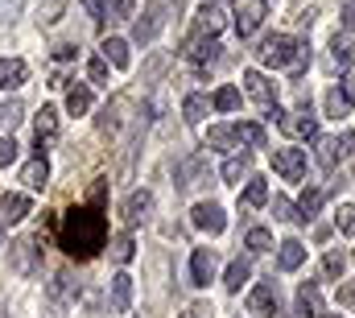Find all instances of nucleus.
<instances>
[{
  "instance_id": "obj_11",
  "label": "nucleus",
  "mask_w": 355,
  "mask_h": 318,
  "mask_svg": "<svg viewBox=\"0 0 355 318\" xmlns=\"http://www.w3.org/2000/svg\"><path fill=\"white\" fill-rule=\"evenodd\" d=\"M272 169H277L281 178L297 182V178H306V153H302V149H277V153H272Z\"/></svg>"
},
{
  "instance_id": "obj_13",
  "label": "nucleus",
  "mask_w": 355,
  "mask_h": 318,
  "mask_svg": "<svg viewBox=\"0 0 355 318\" xmlns=\"http://www.w3.org/2000/svg\"><path fill=\"white\" fill-rule=\"evenodd\" d=\"M29 207H33V203H29V194L8 190V194L0 199V224H4V228H8V224H21V219L29 215Z\"/></svg>"
},
{
  "instance_id": "obj_41",
  "label": "nucleus",
  "mask_w": 355,
  "mask_h": 318,
  "mask_svg": "<svg viewBox=\"0 0 355 318\" xmlns=\"http://www.w3.org/2000/svg\"><path fill=\"white\" fill-rule=\"evenodd\" d=\"M244 244H248L252 252H268V248H272V232H268V228H252Z\"/></svg>"
},
{
  "instance_id": "obj_46",
  "label": "nucleus",
  "mask_w": 355,
  "mask_h": 318,
  "mask_svg": "<svg viewBox=\"0 0 355 318\" xmlns=\"http://www.w3.org/2000/svg\"><path fill=\"white\" fill-rule=\"evenodd\" d=\"M25 12V0H0V25H8V21H17Z\"/></svg>"
},
{
  "instance_id": "obj_37",
  "label": "nucleus",
  "mask_w": 355,
  "mask_h": 318,
  "mask_svg": "<svg viewBox=\"0 0 355 318\" xmlns=\"http://www.w3.org/2000/svg\"><path fill=\"white\" fill-rule=\"evenodd\" d=\"M182 116H186L190 124H198V120L207 116V99H202V95H186V103H182Z\"/></svg>"
},
{
  "instance_id": "obj_44",
  "label": "nucleus",
  "mask_w": 355,
  "mask_h": 318,
  "mask_svg": "<svg viewBox=\"0 0 355 318\" xmlns=\"http://www.w3.org/2000/svg\"><path fill=\"white\" fill-rule=\"evenodd\" d=\"M103 12L116 17V21H128L132 17V0H103Z\"/></svg>"
},
{
  "instance_id": "obj_2",
  "label": "nucleus",
  "mask_w": 355,
  "mask_h": 318,
  "mask_svg": "<svg viewBox=\"0 0 355 318\" xmlns=\"http://www.w3.org/2000/svg\"><path fill=\"white\" fill-rule=\"evenodd\" d=\"M261 62L272 67V71H281V67L302 71V67H310V46L297 42V37H289V33H272V37H265V46H261Z\"/></svg>"
},
{
  "instance_id": "obj_6",
  "label": "nucleus",
  "mask_w": 355,
  "mask_h": 318,
  "mask_svg": "<svg viewBox=\"0 0 355 318\" xmlns=\"http://www.w3.org/2000/svg\"><path fill=\"white\" fill-rule=\"evenodd\" d=\"M33 137H37V158H46V149H54V141H58V108H54V103H46V108L37 112Z\"/></svg>"
},
{
  "instance_id": "obj_33",
  "label": "nucleus",
  "mask_w": 355,
  "mask_h": 318,
  "mask_svg": "<svg viewBox=\"0 0 355 318\" xmlns=\"http://www.w3.org/2000/svg\"><path fill=\"white\" fill-rule=\"evenodd\" d=\"M236 133V141H244L248 149H265V128L261 124H240V128H232Z\"/></svg>"
},
{
  "instance_id": "obj_15",
  "label": "nucleus",
  "mask_w": 355,
  "mask_h": 318,
  "mask_svg": "<svg viewBox=\"0 0 355 318\" xmlns=\"http://www.w3.org/2000/svg\"><path fill=\"white\" fill-rule=\"evenodd\" d=\"M215 277V252L211 248H194L190 256V285H207Z\"/></svg>"
},
{
  "instance_id": "obj_47",
  "label": "nucleus",
  "mask_w": 355,
  "mask_h": 318,
  "mask_svg": "<svg viewBox=\"0 0 355 318\" xmlns=\"http://www.w3.org/2000/svg\"><path fill=\"white\" fill-rule=\"evenodd\" d=\"M87 79L99 83V87H107V62H103V58H91L87 62Z\"/></svg>"
},
{
  "instance_id": "obj_57",
  "label": "nucleus",
  "mask_w": 355,
  "mask_h": 318,
  "mask_svg": "<svg viewBox=\"0 0 355 318\" xmlns=\"http://www.w3.org/2000/svg\"><path fill=\"white\" fill-rule=\"evenodd\" d=\"M331 318H339V315H331Z\"/></svg>"
},
{
  "instance_id": "obj_12",
  "label": "nucleus",
  "mask_w": 355,
  "mask_h": 318,
  "mask_svg": "<svg viewBox=\"0 0 355 318\" xmlns=\"http://www.w3.org/2000/svg\"><path fill=\"white\" fill-rule=\"evenodd\" d=\"M244 91H248L257 103H265V108L277 103V83L268 79L265 71H244Z\"/></svg>"
},
{
  "instance_id": "obj_53",
  "label": "nucleus",
  "mask_w": 355,
  "mask_h": 318,
  "mask_svg": "<svg viewBox=\"0 0 355 318\" xmlns=\"http://www.w3.org/2000/svg\"><path fill=\"white\" fill-rule=\"evenodd\" d=\"M54 58H58V62H71V58H75V46H58Z\"/></svg>"
},
{
  "instance_id": "obj_38",
  "label": "nucleus",
  "mask_w": 355,
  "mask_h": 318,
  "mask_svg": "<svg viewBox=\"0 0 355 318\" xmlns=\"http://www.w3.org/2000/svg\"><path fill=\"white\" fill-rule=\"evenodd\" d=\"M272 219H281V224H293V219H297V207H293L285 194H272Z\"/></svg>"
},
{
  "instance_id": "obj_34",
  "label": "nucleus",
  "mask_w": 355,
  "mask_h": 318,
  "mask_svg": "<svg viewBox=\"0 0 355 318\" xmlns=\"http://www.w3.org/2000/svg\"><path fill=\"white\" fill-rule=\"evenodd\" d=\"M248 273H252V269H248V260H232V265H227V277H223V285L236 294V290L248 281Z\"/></svg>"
},
{
  "instance_id": "obj_45",
  "label": "nucleus",
  "mask_w": 355,
  "mask_h": 318,
  "mask_svg": "<svg viewBox=\"0 0 355 318\" xmlns=\"http://www.w3.org/2000/svg\"><path fill=\"white\" fill-rule=\"evenodd\" d=\"M343 265H347V260H343V252H327V260H322V269H327V277H331V281H339V277H343Z\"/></svg>"
},
{
  "instance_id": "obj_22",
  "label": "nucleus",
  "mask_w": 355,
  "mask_h": 318,
  "mask_svg": "<svg viewBox=\"0 0 355 318\" xmlns=\"http://www.w3.org/2000/svg\"><path fill=\"white\" fill-rule=\"evenodd\" d=\"M99 50H103L99 58H103V62H112L116 71H124V67H128V42H124V37H107Z\"/></svg>"
},
{
  "instance_id": "obj_50",
  "label": "nucleus",
  "mask_w": 355,
  "mask_h": 318,
  "mask_svg": "<svg viewBox=\"0 0 355 318\" xmlns=\"http://www.w3.org/2000/svg\"><path fill=\"white\" fill-rule=\"evenodd\" d=\"M83 4H87V12H91V21H95V25L107 17V12H103V0H83Z\"/></svg>"
},
{
  "instance_id": "obj_39",
  "label": "nucleus",
  "mask_w": 355,
  "mask_h": 318,
  "mask_svg": "<svg viewBox=\"0 0 355 318\" xmlns=\"http://www.w3.org/2000/svg\"><path fill=\"white\" fill-rule=\"evenodd\" d=\"M198 178H207V161H202V158H190L186 165H182V186H194Z\"/></svg>"
},
{
  "instance_id": "obj_7",
  "label": "nucleus",
  "mask_w": 355,
  "mask_h": 318,
  "mask_svg": "<svg viewBox=\"0 0 355 318\" xmlns=\"http://www.w3.org/2000/svg\"><path fill=\"white\" fill-rule=\"evenodd\" d=\"M248 315H257V318L281 315V298H277V285H272V281H261V285L248 294Z\"/></svg>"
},
{
  "instance_id": "obj_9",
  "label": "nucleus",
  "mask_w": 355,
  "mask_h": 318,
  "mask_svg": "<svg viewBox=\"0 0 355 318\" xmlns=\"http://www.w3.org/2000/svg\"><path fill=\"white\" fill-rule=\"evenodd\" d=\"M162 25H166V4H153V8H145L141 12V21L132 25V42H153L157 33H162Z\"/></svg>"
},
{
  "instance_id": "obj_4",
  "label": "nucleus",
  "mask_w": 355,
  "mask_h": 318,
  "mask_svg": "<svg viewBox=\"0 0 355 318\" xmlns=\"http://www.w3.org/2000/svg\"><path fill=\"white\" fill-rule=\"evenodd\" d=\"M8 269L17 277H37L42 273V248H33V240H12L8 244Z\"/></svg>"
},
{
  "instance_id": "obj_28",
  "label": "nucleus",
  "mask_w": 355,
  "mask_h": 318,
  "mask_svg": "<svg viewBox=\"0 0 355 318\" xmlns=\"http://www.w3.org/2000/svg\"><path fill=\"white\" fill-rule=\"evenodd\" d=\"M347 112H352V95H347L343 87H331V91H327V116L343 120Z\"/></svg>"
},
{
  "instance_id": "obj_49",
  "label": "nucleus",
  "mask_w": 355,
  "mask_h": 318,
  "mask_svg": "<svg viewBox=\"0 0 355 318\" xmlns=\"http://www.w3.org/2000/svg\"><path fill=\"white\" fill-rule=\"evenodd\" d=\"M343 29L355 33V0H343Z\"/></svg>"
},
{
  "instance_id": "obj_40",
  "label": "nucleus",
  "mask_w": 355,
  "mask_h": 318,
  "mask_svg": "<svg viewBox=\"0 0 355 318\" xmlns=\"http://www.w3.org/2000/svg\"><path fill=\"white\" fill-rule=\"evenodd\" d=\"M207 145H211V149H227V145H236V133L223 128V124H219V128H207Z\"/></svg>"
},
{
  "instance_id": "obj_16",
  "label": "nucleus",
  "mask_w": 355,
  "mask_h": 318,
  "mask_svg": "<svg viewBox=\"0 0 355 318\" xmlns=\"http://www.w3.org/2000/svg\"><path fill=\"white\" fill-rule=\"evenodd\" d=\"M223 25H227V12H223L215 0H207V4L198 8V33H202V37H215Z\"/></svg>"
},
{
  "instance_id": "obj_56",
  "label": "nucleus",
  "mask_w": 355,
  "mask_h": 318,
  "mask_svg": "<svg viewBox=\"0 0 355 318\" xmlns=\"http://www.w3.org/2000/svg\"><path fill=\"white\" fill-rule=\"evenodd\" d=\"M0 240H4V224H0Z\"/></svg>"
},
{
  "instance_id": "obj_43",
  "label": "nucleus",
  "mask_w": 355,
  "mask_h": 318,
  "mask_svg": "<svg viewBox=\"0 0 355 318\" xmlns=\"http://www.w3.org/2000/svg\"><path fill=\"white\" fill-rule=\"evenodd\" d=\"M62 8H67L62 0H46V4H42V17H37V21H42V25H58V21H62Z\"/></svg>"
},
{
  "instance_id": "obj_52",
  "label": "nucleus",
  "mask_w": 355,
  "mask_h": 318,
  "mask_svg": "<svg viewBox=\"0 0 355 318\" xmlns=\"http://www.w3.org/2000/svg\"><path fill=\"white\" fill-rule=\"evenodd\" d=\"M314 17H318V8H302V12H297V25H302V29H310V25H314Z\"/></svg>"
},
{
  "instance_id": "obj_55",
  "label": "nucleus",
  "mask_w": 355,
  "mask_h": 318,
  "mask_svg": "<svg viewBox=\"0 0 355 318\" xmlns=\"http://www.w3.org/2000/svg\"><path fill=\"white\" fill-rule=\"evenodd\" d=\"M339 302H343V306H355V285H347V290H339Z\"/></svg>"
},
{
  "instance_id": "obj_48",
  "label": "nucleus",
  "mask_w": 355,
  "mask_h": 318,
  "mask_svg": "<svg viewBox=\"0 0 355 318\" xmlns=\"http://www.w3.org/2000/svg\"><path fill=\"white\" fill-rule=\"evenodd\" d=\"M12 161H17V141L12 137H0V169L12 165Z\"/></svg>"
},
{
  "instance_id": "obj_36",
  "label": "nucleus",
  "mask_w": 355,
  "mask_h": 318,
  "mask_svg": "<svg viewBox=\"0 0 355 318\" xmlns=\"http://www.w3.org/2000/svg\"><path fill=\"white\" fill-rule=\"evenodd\" d=\"M211 103H215L219 112H236V108H240V91H236V87H219Z\"/></svg>"
},
{
  "instance_id": "obj_10",
  "label": "nucleus",
  "mask_w": 355,
  "mask_h": 318,
  "mask_svg": "<svg viewBox=\"0 0 355 318\" xmlns=\"http://www.w3.org/2000/svg\"><path fill=\"white\" fill-rule=\"evenodd\" d=\"M261 21H265V0H240V4H236V33H240V37L257 33Z\"/></svg>"
},
{
  "instance_id": "obj_20",
  "label": "nucleus",
  "mask_w": 355,
  "mask_h": 318,
  "mask_svg": "<svg viewBox=\"0 0 355 318\" xmlns=\"http://www.w3.org/2000/svg\"><path fill=\"white\" fill-rule=\"evenodd\" d=\"M302 260H306V248H302V240H285V244H277V265H281L285 273L302 269Z\"/></svg>"
},
{
  "instance_id": "obj_3",
  "label": "nucleus",
  "mask_w": 355,
  "mask_h": 318,
  "mask_svg": "<svg viewBox=\"0 0 355 318\" xmlns=\"http://www.w3.org/2000/svg\"><path fill=\"white\" fill-rule=\"evenodd\" d=\"M277 124H281L289 137H302V141H318V120L310 116V95H306V91H302V99H297V112H293V116L285 112Z\"/></svg>"
},
{
  "instance_id": "obj_31",
  "label": "nucleus",
  "mask_w": 355,
  "mask_h": 318,
  "mask_svg": "<svg viewBox=\"0 0 355 318\" xmlns=\"http://www.w3.org/2000/svg\"><path fill=\"white\" fill-rule=\"evenodd\" d=\"M132 256H137V240L128 236V232H120V236L112 240V260L116 265H128Z\"/></svg>"
},
{
  "instance_id": "obj_54",
  "label": "nucleus",
  "mask_w": 355,
  "mask_h": 318,
  "mask_svg": "<svg viewBox=\"0 0 355 318\" xmlns=\"http://www.w3.org/2000/svg\"><path fill=\"white\" fill-rule=\"evenodd\" d=\"M182 318H211V306H190Z\"/></svg>"
},
{
  "instance_id": "obj_26",
  "label": "nucleus",
  "mask_w": 355,
  "mask_h": 318,
  "mask_svg": "<svg viewBox=\"0 0 355 318\" xmlns=\"http://www.w3.org/2000/svg\"><path fill=\"white\" fill-rule=\"evenodd\" d=\"M322 203H327V190L310 186V190L302 194V203H297V219H314V215L322 211Z\"/></svg>"
},
{
  "instance_id": "obj_23",
  "label": "nucleus",
  "mask_w": 355,
  "mask_h": 318,
  "mask_svg": "<svg viewBox=\"0 0 355 318\" xmlns=\"http://www.w3.org/2000/svg\"><path fill=\"white\" fill-rule=\"evenodd\" d=\"M50 298H54V302H62V306L79 298V285L71 281V273H54V281H50Z\"/></svg>"
},
{
  "instance_id": "obj_51",
  "label": "nucleus",
  "mask_w": 355,
  "mask_h": 318,
  "mask_svg": "<svg viewBox=\"0 0 355 318\" xmlns=\"http://www.w3.org/2000/svg\"><path fill=\"white\" fill-rule=\"evenodd\" d=\"M46 318H67V306H62V302H54V298H50V302H46Z\"/></svg>"
},
{
  "instance_id": "obj_27",
  "label": "nucleus",
  "mask_w": 355,
  "mask_h": 318,
  "mask_svg": "<svg viewBox=\"0 0 355 318\" xmlns=\"http://www.w3.org/2000/svg\"><path fill=\"white\" fill-rule=\"evenodd\" d=\"M318 306H322V298H318V285H314V281H306V285L297 290V315L310 318V315H318Z\"/></svg>"
},
{
  "instance_id": "obj_24",
  "label": "nucleus",
  "mask_w": 355,
  "mask_h": 318,
  "mask_svg": "<svg viewBox=\"0 0 355 318\" xmlns=\"http://www.w3.org/2000/svg\"><path fill=\"white\" fill-rule=\"evenodd\" d=\"M67 112H71V116H87L91 112V87L87 83H75V87L67 91Z\"/></svg>"
},
{
  "instance_id": "obj_35",
  "label": "nucleus",
  "mask_w": 355,
  "mask_h": 318,
  "mask_svg": "<svg viewBox=\"0 0 355 318\" xmlns=\"http://www.w3.org/2000/svg\"><path fill=\"white\" fill-rule=\"evenodd\" d=\"M261 203H268V182L265 178H252L248 190H244V207H261Z\"/></svg>"
},
{
  "instance_id": "obj_21",
  "label": "nucleus",
  "mask_w": 355,
  "mask_h": 318,
  "mask_svg": "<svg viewBox=\"0 0 355 318\" xmlns=\"http://www.w3.org/2000/svg\"><path fill=\"white\" fill-rule=\"evenodd\" d=\"M21 182L29 186V190H46V182H50V165L46 158H33L25 169H21Z\"/></svg>"
},
{
  "instance_id": "obj_1",
  "label": "nucleus",
  "mask_w": 355,
  "mask_h": 318,
  "mask_svg": "<svg viewBox=\"0 0 355 318\" xmlns=\"http://www.w3.org/2000/svg\"><path fill=\"white\" fill-rule=\"evenodd\" d=\"M58 240H62L67 256H75V260H91V256L107 244V224H103L99 207H75V211L62 219Z\"/></svg>"
},
{
  "instance_id": "obj_29",
  "label": "nucleus",
  "mask_w": 355,
  "mask_h": 318,
  "mask_svg": "<svg viewBox=\"0 0 355 318\" xmlns=\"http://www.w3.org/2000/svg\"><path fill=\"white\" fill-rule=\"evenodd\" d=\"M124 108H128V99H112V108H103V116L95 120L103 137H112V133L120 128V112H124Z\"/></svg>"
},
{
  "instance_id": "obj_8",
  "label": "nucleus",
  "mask_w": 355,
  "mask_h": 318,
  "mask_svg": "<svg viewBox=\"0 0 355 318\" xmlns=\"http://www.w3.org/2000/svg\"><path fill=\"white\" fill-rule=\"evenodd\" d=\"M190 215H194V228L207 232V236H219V232L227 228V211H223L219 203H198Z\"/></svg>"
},
{
  "instance_id": "obj_25",
  "label": "nucleus",
  "mask_w": 355,
  "mask_h": 318,
  "mask_svg": "<svg viewBox=\"0 0 355 318\" xmlns=\"http://www.w3.org/2000/svg\"><path fill=\"white\" fill-rule=\"evenodd\" d=\"M331 62L339 67V71H352V62H355V46L347 42V37H331Z\"/></svg>"
},
{
  "instance_id": "obj_32",
  "label": "nucleus",
  "mask_w": 355,
  "mask_h": 318,
  "mask_svg": "<svg viewBox=\"0 0 355 318\" xmlns=\"http://www.w3.org/2000/svg\"><path fill=\"white\" fill-rule=\"evenodd\" d=\"M240 178H248V153H240V158H227V161H223V182L240 186Z\"/></svg>"
},
{
  "instance_id": "obj_14",
  "label": "nucleus",
  "mask_w": 355,
  "mask_h": 318,
  "mask_svg": "<svg viewBox=\"0 0 355 318\" xmlns=\"http://www.w3.org/2000/svg\"><path fill=\"white\" fill-rule=\"evenodd\" d=\"M149 211H153V194H149V190H132V194L124 199V207H120V215H124L128 224L149 219Z\"/></svg>"
},
{
  "instance_id": "obj_30",
  "label": "nucleus",
  "mask_w": 355,
  "mask_h": 318,
  "mask_svg": "<svg viewBox=\"0 0 355 318\" xmlns=\"http://www.w3.org/2000/svg\"><path fill=\"white\" fill-rule=\"evenodd\" d=\"M21 120H25V103H21V99H4V103H0V128L12 133Z\"/></svg>"
},
{
  "instance_id": "obj_42",
  "label": "nucleus",
  "mask_w": 355,
  "mask_h": 318,
  "mask_svg": "<svg viewBox=\"0 0 355 318\" xmlns=\"http://www.w3.org/2000/svg\"><path fill=\"white\" fill-rule=\"evenodd\" d=\"M335 228H339L343 236H355V207H352V203H343V207H339V215H335Z\"/></svg>"
},
{
  "instance_id": "obj_18",
  "label": "nucleus",
  "mask_w": 355,
  "mask_h": 318,
  "mask_svg": "<svg viewBox=\"0 0 355 318\" xmlns=\"http://www.w3.org/2000/svg\"><path fill=\"white\" fill-rule=\"evenodd\" d=\"M128 306H132V277L116 273L112 277V315H128Z\"/></svg>"
},
{
  "instance_id": "obj_17",
  "label": "nucleus",
  "mask_w": 355,
  "mask_h": 318,
  "mask_svg": "<svg viewBox=\"0 0 355 318\" xmlns=\"http://www.w3.org/2000/svg\"><path fill=\"white\" fill-rule=\"evenodd\" d=\"M186 58H190V62H198V67H202V62H215V58H219V42L198 33V37H190V42H186Z\"/></svg>"
},
{
  "instance_id": "obj_19",
  "label": "nucleus",
  "mask_w": 355,
  "mask_h": 318,
  "mask_svg": "<svg viewBox=\"0 0 355 318\" xmlns=\"http://www.w3.org/2000/svg\"><path fill=\"white\" fill-rule=\"evenodd\" d=\"M29 79V67L21 58H0V91H12Z\"/></svg>"
},
{
  "instance_id": "obj_5",
  "label": "nucleus",
  "mask_w": 355,
  "mask_h": 318,
  "mask_svg": "<svg viewBox=\"0 0 355 318\" xmlns=\"http://www.w3.org/2000/svg\"><path fill=\"white\" fill-rule=\"evenodd\" d=\"M355 149V133H339V137H322L318 141V165L322 169H335L339 161Z\"/></svg>"
}]
</instances>
